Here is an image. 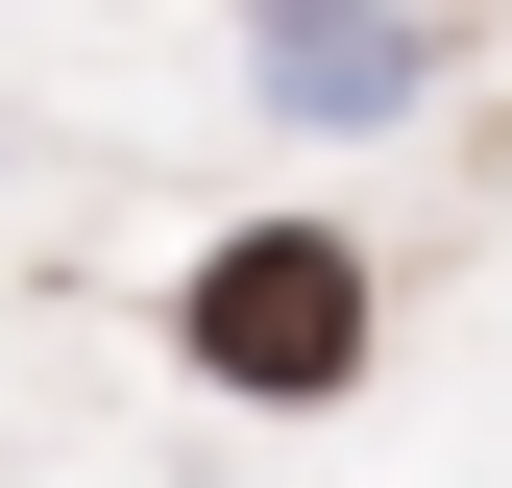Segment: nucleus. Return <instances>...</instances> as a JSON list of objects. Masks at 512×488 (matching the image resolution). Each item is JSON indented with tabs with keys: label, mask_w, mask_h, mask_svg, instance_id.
<instances>
[{
	"label": "nucleus",
	"mask_w": 512,
	"mask_h": 488,
	"mask_svg": "<svg viewBox=\"0 0 512 488\" xmlns=\"http://www.w3.org/2000/svg\"><path fill=\"white\" fill-rule=\"evenodd\" d=\"M171 342L220 366V391H342L366 366V244H317V220H244L196 293H171Z\"/></svg>",
	"instance_id": "f257e3e1"
},
{
	"label": "nucleus",
	"mask_w": 512,
	"mask_h": 488,
	"mask_svg": "<svg viewBox=\"0 0 512 488\" xmlns=\"http://www.w3.org/2000/svg\"><path fill=\"white\" fill-rule=\"evenodd\" d=\"M244 49H269L293 122H391L415 98V25H391V0H244Z\"/></svg>",
	"instance_id": "f03ea898"
}]
</instances>
